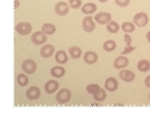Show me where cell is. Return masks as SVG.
<instances>
[{
    "label": "cell",
    "instance_id": "cell-16",
    "mask_svg": "<svg viewBox=\"0 0 150 117\" xmlns=\"http://www.w3.org/2000/svg\"><path fill=\"white\" fill-rule=\"evenodd\" d=\"M55 60H56V62L59 64V65L66 64V62H69L67 54H66L64 50H57L56 54H55Z\"/></svg>",
    "mask_w": 150,
    "mask_h": 117
},
{
    "label": "cell",
    "instance_id": "cell-7",
    "mask_svg": "<svg viewBox=\"0 0 150 117\" xmlns=\"http://www.w3.org/2000/svg\"><path fill=\"white\" fill-rule=\"evenodd\" d=\"M69 11V4H66L65 1H59L55 5V13L58 16H66Z\"/></svg>",
    "mask_w": 150,
    "mask_h": 117
},
{
    "label": "cell",
    "instance_id": "cell-24",
    "mask_svg": "<svg viewBox=\"0 0 150 117\" xmlns=\"http://www.w3.org/2000/svg\"><path fill=\"white\" fill-rule=\"evenodd\" d=\"M93 98L95 99L96 102H103V100L106 98V92L104 89L100 88V89L93 95Z\"/></svg>",
    "mask_w": 150,
    "mask_h": 117
},
{
    "label": "cell",
    "instance_id": "cell-6",
    "mask_svg": "<svg viewBox=\"0 0 150 117\" xmlns=\"http://www.w3.org/2000/svg\"><path fill=\"white\" fill-rule=\"evenodd\" d=\"M82 27H83V30L85 32H92L95 29V22H94V19L88 15L86 17L83 18L82 21Z\"/></svg>",
    "mask_w": 150,
    "mask_h": 117
},
{
    "label": "cell",
    "instance_id": "cell-27",
    "mask_svg": "<svg viewBox=\"0 0 150 117\" xmlns=\"http://www.w3.org/2000/svg\"><path fill=\"white\" fill-rule=\"evenodd\" d=\"M100 88H101V87L99 86L98 84H91V85H88V87H86V92L93 96L94 94L98 92Z\"/></svg>",
    "mask_w": 150,
    "mask_h": 117
},
{
    "label": "cell",
    "instance_id": "cell-8",
    "mask_svg": "<svg viewBox=\"0 0 150 117\" xmlns=\"http://www.w3.org/2000/svg\"><path fill=\"white\" fill-rule=\"evenodd\" d=\"M112 19V16L111 13H96L95 17H94V20L100 24V25H108Z\"/></svg>",
    "mask_w": 150,
    "mask_h": 117
},
{
    "label": "cell",
    "instance_id": "cell-19",
    "mask_svg": "<svg viewBox=\"0 0 150 117\" xmlns=\"http://www.w3.org/2000/svg\"><path fill=\"white\" fill-rule=\"evenodd\" d=\"M137 68L139 71L146 73V71L150 70V62L149 60H146V59H142V60H140V62H138Z\"/></svg>",
    "mask_w": 150,
    "mask_h": 117
},
{
    "label": "cell",
    "instance_id": "cell-18",
    "mask_svg": "<svg viewBox=\"0 0 150 117\" xmlns=\"http://www.w3.org/2000/svg\"><path fill=\"white\" fill-rule=\"evenodd\" d=\"M50 75L55 78H62L65 75V68L61 67V66H55L50 69Z\"/></svg>",
    "mask_w": 150,
    "mask_h": 117
},
{
    "label": "cell",
    "instance_id": "cell-13",
    "mask_svg": "<svg viewBox=\"0 0 150 117\" xmlns=\"http://www.w3.org/2000/svg\"><path fill=\"white\" fill-rule=\"evenodd\" d=\"M98 54L96 53H94V51H86L84 56H83V60L85 64H88V65H93L95 62H98Z\"/></svg>",
    "mask_w": 150,
    "mask_h": 117
},
{
    "label": "cell",
    "instance_id": "cell-21",
    "mask_svg": "<svg viewBox=\"0 0 150 117\" xmlns=\"http://www.w3.org/2000/svg\"><path fill=\"white\" fill-rule=\"evenodd\" d=\"M69 56H71L73 59H79V58L82 56L81 48H79V47H76V46L71 47V48L69 49Z\"/></svg>",
    "mask_w": 150,
    "mask_h": 117
},
{
    "label": "cell",
    "instance_id": "cell-15",
    "mask_svg": "<svg viewBox=\"0 0 150 117\" xmlns=\"http://www.w3.org/2000/svg\"><path fill=\"white\" fill-rule=\"evenodd\" d=\"M59 88V84L56 80H48L45 84V90L47 94H54Z\"/></svg>",
    "mask_w": 150,
    "mask_h": 117
},
{
    "label": "cell",
    "instance_id": "cell-11",
    "mask_svg": "<svg viewBox=\"0 0 150 117\" xmlns=\"http://www.w3.org/2000/svg\"><path fill=\"white\" fill-rule=\"evenodd\" d=\"M104 87L109 92H115L118 89V87H119V83L114 77H109L105 80V83H104Z\"/></svg>",
    "mask_w": 150,
    "mask_h": 117
},
{
    "label": "cell",
    "instance_id": "cell-14",
    "mask_svg": "<svg viewBox=\"0 0 150 117\" xmlns=\"http://www.w3.org/2000/svg\"><path fill=\"white\" fill-rule=\"evenodd\" d=\"M129 65V59L125 56H120L118 58H115V60L113 62V66L117 69H123Z\"/></svg>",
    "mask_w": 150,
    "mask_h": 117
},
{
    "label": "cell",
    "instance_id": "cell-33",
    "mask_svg": "<svg viewBox=\"0 0 150 117\" xmlns=\"http://www.w3.org/2000/svg\"><path fill=\"white\" fill-rule=\"evenodd\" d=\"M19 7V0H15V8H18Z\"/></svg>",
    "mask_w": 150,
    "mask_h": 117
},
{
    "label": "cell",
    "instance_id": "cell-4",
    "mask_svg": "<svg viewBox=\"0 0 150 117\" xmlns=\"http://www.w3.org/2000/svg\"><path fill=\"white\" fill-rule=\"evenodd\" d=\"M148 21H149L148 15L144 13H139L137 15H134V17H133V24L140 28L148 25Z\"/></svg>",
    "mask_w": 150,
    "mask_h": 117
},
{
    "label": "cell",
    "instance_id": "cell-31",
    "mask_svg": "<svg viewBox=\"0 0 150 117\" xmlns=\"http://www.w3.org/2000/svg\"><path fill=\"white\" fill-rule=\"evenodd\" d=\"M144 85L150 88V76H148V77L146 78V80H144Z\"/></svg>",
    "mask_w": 150,
    "mask_h": 117
},
{
    "label": "cell",
    "instance_id": "cell-32",
    "mask_svg": "<svg viewBox=\"0 0 150 117\" xmlns=\"http://www.w3.org/2000/svg\"><path fill=\"white\" fill-rule=\"evenodd\" d=\"M146 37H147V40H148V41H149V43H150V30L148 31V32H147V35H146Z\"/></svg>",
    "mask_w": 150,
    "mask_h": 117
},
{
    "label": "cell",
    "instance_id": "cell-3",
    "mask_svg": "<svg viewBox=\"0 0 150 117\" xmlns=\"http://www.w3.org/2000/svg\"><path fill=\"white\" fill-rule=\"evenodd\" d=\"M30 40L33 41L34 45H37V46H40L47 41V35L45 34L44 31H36L31 35Z\"/></svg>",
    "mask_w": 150,
    "mask_h": 117
},
{
    "label": "cell",
    "instance_id": "cell-26",
    "mask_svg": "<svg viewBox=\"0 0 150 117\" xmlns=\"http://www.w3.org/2000/svg\"><path fill=\"white\" fill-rule=\"evenodd\" d=\"M17 83H18L19 86L24 87L26 85H28V83H29V78H28V76H26L25 74H19L17 76Z\"/></svg>",
    "mask_w": 150,
    "mask_h": 117
},
{
    "label": "cell",
    "instance_id": "cell-10",
    "mask_svg": "<svg viewBox=\"0 0 150 117\" xmlns=\"http://www.w3.org/2000/svg\"><path fill=\"white\" fill-rule=\"evenodd\" d=\"M40 56L43 57V58H50L52 56L54 55V53H55V48H54V46L53 45H50V43H47V45H44L43 47H42V49H40Z\"/></svg>",
    "mask_w": 150,
    "mask_h": 117
},
{
    "label": "cell",
    "instance_id": "cell-17",
    "mask_svg": "<svg viewBox=\"0 0 150 117\" xmlns=\"http://www.w3.org/2000/svg\"><path fill=\"white\" fill-rule=\"evenodd\" d=\"M96 9H98V7H96L95 4H93V2H88V4L83 5V7H82V13H85L88 16V15H92V13H95Z\"/></svg>",
    "mask_w": 150,
    "mask_h": 117
},
{
    "label": "cell",
    "instance_id": "cell-25",
    "mask_svg": "<svg viewBox=\"0 0 150 117\" xmlns=\"http://www.w3.org/2000/svg\"><path fill=\"white\" fill-rule=\"evenodd\" d=\"M115 47H117V43H115V41H113V40H106L103 43V49L105 50V51H108V53L113 51V50L115 49Z\"/></svg>",
    "mask_w": 150,
    "mask_h": 117
},
{
    "label": "cell",
    "instance_id": "cell-9",
    "mask_svg": "<svg viewBox=\"0 0 150 117\" xmlns=\"http://www.w3.org/2000/svg\"><path fill=\"white\" fill-rule=\"evenodd\" d=\"M119 76H120V79L125 81V83H131V81H133L134 78H136L134 73L131 71V70H129V69H122V70L120 71Z\"/></svg>",
    "mask_w": 150,
    "mask_h": 117
},
{
    "label": "cell",
    "instance_id": "cell-35",
    "mask_svg": "<svg viewBox=\"0 0 150 117\" xmlns=\"http://www.w3.org/2000/svg\"><path fill=\"white\" fill-rule=\"evenodd\" d=\"M149 99H150V92H149Z\"/></svg>",
    "mask_w": 150,
    "mask_h": 117
},
{
    "label": "cell",
    "instance_id": "cell-28",
    "mask_svg": "<svg viewBox=\"0 0 150 117\" xmlns=\"http://www.w3.org/2000/svg\"><path fill=\"white\" fill-rule=\"evenodd\" d=\"M69 4L73 9H79L82 7V0H69Z\"/></svg>",
    "mask_w": 150,
    "mask_h": 117
},
{
    "label": "cell",
    "instance_id": "cell-5",
    "mask_svg": "<svg viewBox=\"0 0 150 117\" xmlns=\"http://www.w3.org/2000/svg\"><path fill=\"white\" fill-rule=\"evenodd\" d=\"M15 30L18 32L19 35L21 36H27L29 35L33 30V27L29 22H19L15 26Z\"/></svg>",
    "mask_w": 150,
    "mask_h": 117
},
{
    "label": "cell",
    "instance_id": "cell-22",
    "mask_svg": "<svg viewBox=\"0 0 150 117\" xmlns=\"http://www.w3.org/2000/svg\"><path fill=\"white\" fill-rule=\"evenodd\" d=\"M121 29L125 31V34H131V32H133L134 29H136V25H134L133 22L125 21V22H123L122 26H121Z\"/></svg>",
    "mask_w": 150,
    "mask_h": 117
},
{
    "label": "cell",
    "instance_id": "cell-20",
    "mask_svg": "<svg viewBox=\"0 0 150 117\" xmlns=\"http://www.w3.org/2000/svg\"><path fill=\"white\" fill-rule=\"evenodd\" d=\"M42 31H44L47 36H48V35H53V34L56 31V27L53 25V24L46 22V24H44L43 27H42Z\"/></svg>",
    "mask_w": 150,
    "mask_h": 117
},
{
    "label": "cell",
    "instance_id": "cell-23",
    "mask_svg": "<svg viewBox=\"0 0 150 117\" xmlns=\"http://www.w3.org/2000/svg\"><path fill=\"white\" fill-rule=\"evenodd\" d=\"M120 29V26L118 22H115V21H110L108 25H106V30L109 31V32H111V34H115V32H118Z\"/></svg>",
    "mask_w": 150,
    "mask_h": 117
},
{
    "label": "cell",
    "instance_id": "cell-12",
    "mask_svg": "<svg viewBox=\"0 0 150 117\" xmlns=\"http://www.w3.org/2000/svg\"><path fill=\"white\" fill-rule=\"evenodd\" d=\"M26 96L29 100H36L40 97V89L36 86H31L27 92H26Z\"/></svg>",
    "mask_w": 150,
    "mask_h": 117
},
{
    "label": "cell",
    "instance_id": "cell-30",
    "mask_svg": "<svg viewBox=\"0 0 150 117\" xmlns=\"http://www.w3.org/2000/svg\"><path fill=\"white\" fill-rule=\"evenodd\" d=\"M125 43L129 46L130 43H131V41H132V39H131V37L128 35V34H125Z\"/></svg>",
    "mask_w": 150,
    "mask_h": 117
},
{
    "label": "cell",
    "instance_id": "cell-1",
    "mask_svg": "<svg viewBox=\"0 0 150 117\" xmlns=\"http://www.w3.org/2000/svg\"><path fill=\"white\" fill-rule=\"evenodd\" d=\"M71 97H72L71 90L67 89V88H62V89L56 94V102L61 105L66 104V103L69 102Z\"/></svg>",
    "mask_w": 150,
    "mask_h": 117
},
{
    "label": "cell",
    "instance_id": "cell-29",
    "mask_svg": "<svg viewBox=\"0 0 150 117\" xmlns=\"http://www.w3.org/2000/svg\"><path fill=\"white\" fill-rule=\"evenodd\" d=\"M115 5H118L119 7H127L129 6L130 4V0H114Z\"/></svg>",
    "mask_w": 150,
    "mask_h": 117
},
{
    "label": "cell",
    "instance_id": "cell-2",
    "mask_svg": "<svg viewBox=\"0 0 150 117\" xmlns=\"http://www.w3.org/2000/svg\"><path fill=\"white\" fill-rule=\"evenodd\" d=\"M21 69L25 74L31 75L37 70V64L34 62L33 59H26L21 64Z\"/></svg>",
    "mask_w": 150,
    "mask_h": 117
},
{
    "label": "cell",
    "instance_id": "cell-34",
    "mask_svg": "<svg viewBox=\"0 0 150 117\" xmlns=\"http://www.w3.org/2000/svg\"><path fill=\"white\" fill-rule=\"evenodd\" d=\"M100 2H102V4H104V2H106V1H109V0H99Z\"/></svg>",
    "mask_w": 150,
    "mask_h": 117
}]
</instances>
